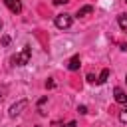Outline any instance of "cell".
Here are the masks:
<instances>
[{
  "label": "cell",
  "instance_id": "6da1fadb",
  "mask_svg": "<svg viewBox=\"0 0 127 127\" xmlns=\"http://www.w3.org/2000/svg\"><path fill=\"white\" fill-rule=\"evenodd\" d=\"M30 58H32V48H30V46H24L22 52L12 58V62H14L16 65H26V64H30Z\"/></svg>",
  "mask_w": 127,
  "mask_h": 127
},
{
  "label": "cell",
  "instance_id": "7a4b0ae2",
  "mask_svg": "<svg viewBox=\"0 0 127 127\" xmlns=\"http://www.w3.org/2000/svg\"><path fill=\"white\" fill-rule=\"evenodd\" d=\"M54 24H56L60 30H67V28L71 26V16H69V14H58V16L54 18Z\"/></svg>",
  "mask_w": 127,
  "mask_h": 127
},
{
  "label": "cell",
  "instance_id": "3957f363",
  "mask_svg": "<svg viewBox=\"0 0 127 127\" xmlns=\"http://www.w3.org/2000/svg\"><path fill=\"white\" fill-rule=\"evenodd\" d=\"M26 105H28V101H26V99H22V101L14 103V105L10 107V111H8V115H10V117H16V115H20V113H22V109H24Z\"/></svg>",
  "mask_w": 127,
  "mask_h": 127
},
{
  "label": "cell",
  "instance_id": "277c9868",
  "mask_svg": "<svg viewBox=\"0 0 127 127\" xmlns=\"http://www.w3.org/2000/svg\"><path fill=\"white\" fill-rule=\"evenodd\" d=\"M4 4L12 14H20L22 12V2L20 0H4Z\"/></svg>",
  "mask_w": 127,
  "mask_h": 127
},
{
  "label": "cell",
  "instance_id": "5b68a950",
  "mask_svg": "<svg viewBox=\"0 0 127 127\" xmlns=\"http://www.w3.org/2000/svg\"><path fill=\"white\" fill-rule=\"evenodd\" d=\"M113 97H115V101H117V103L127 105V93H125L121 87H113Z\"/></svg>",
  "mask_w": 127,
  "mask_h": 127
},
{
  "label": "cell",
  "instance_id": "8992f818",
  "mask_svg": "<svg viewBox=\"0 0 127 127\" xmlns=\"http://www.w3.org/2000/svg\"><path fill=\"white\" fill-rule=\"evenodd\" d=\"M79 65H81V60H79V56H73V58L67 62V69H69V71H75V69H79Z\"/></svg>",
  "mask_w": 127,
  "mask_h": 127
},
{
  "label": "cell",
  "instance_id": "52a82bcc",
  "mask_svg": "<svg viewBox=\"0 0 127 127\" xmlns=\"http://www.w3.org/2000/svg\"><path fill=\"white\" fill-rule=\"evenodd\" d=\"M117 22H119V26H121V30H123V32H127V14H119V18H117Z\"/></svg>",
  "mask_w": 127,
  "mask_h": 127
},
{
  "label": "cell",
  "instance_id": "ba28073f",
  "mask_svg": "<svg viewBox=\"0 0 127 127\" xmlns=\"http://www.w3.org/2000/svg\"><path fill=\"white\" fill-rule=\"evenodd\" d=\"M91 12H93V8H91V6H83V8H79V10H77V18L87 16V14H91Z\"/></svg>",
  "mask_w": 127,
  "mask_h": 127
},
{
  "label": "cell",
  "instance_id": "9c48e42d",
  "mask_svg": "<svg viewBox=\"0 0 127 127\" xmlns=\"http://www.w3.org/2000/svg\"><path fill=\"white\" fill-rule=\"evenodd\" d=\"M107 77H109V69L105 67V69H103V71L99 73V77H97L95 81H97V83H105V81H107Z\"/></svg>",
  "mask_w": 127,
  "mask_h": 127
},
{
  "label": "cell",
  "instance_id": "30bf717a",
  "mask_svg": "<svg viewBox=\"0 0 127 127\" xmlns=\"http://www.w3.org/2000/svg\"><path fill=\"white\" fill-rule=\"evenodd\" d=\"M119 121H121V123H127V105L119 111Z\"/></svg>",
  "mask_w": 127,
  "mask_h": 127
},
{
  "label": "cell",
  "instance_id": "8fae6325",
  "mask_svg": "<svg viewBox=\"0 0 127 127\" xmlns=\"http://www.w3.org/2000/svg\"><path fill=\"white\" fill-rule=\"evenodd\" d=\"M10 44V36H2V46H8Z\"/></svg>",
  "mask_w": 127,
  "mask_h": 127
},
{
  "label": "cell",
  "instance_id": "7c38bea8",
  "mask_svg": "<svg viewBox=\"0 0 127 127\" xmlns=\"http://www.w3.org/2000/svg\"><path fill=\"white\" fill-rule=\"evenodd\" d=\"M77 111H79L81 115H85V113H87V107H85V105H79V107H77Z\"/></svg>",
  "mask_w": 127,
  "mask_h": 127
},
{
  "label": "cell",
  "instance_id": "4fadbf2b",
  "mask_svg": "<svg viewBox=\"0 0 127 127\" xmlns=\"http://www.w3.org/2000/svg\"><path fill=\"white\" fill-rule=\"evenodd\" d=\"M87 81L93 83V81H95V75H93V73H87Z\"/></svg>",
  "mask_w": 127,
  "mask_h": 127
},
{
  "label": "cell",
  "instance_id": "5bb4252c",
  "mask_svg": "<svg viewBox=\"0 0 127 127\" xmlns=\"http://www.w3.org/2000/svg\"><path fill=\"white\" fill-rule=\"evenodd\" d=\"M67 2H69V0H54L56 6H60V4H67Z\"/></svg>",
  "mask_w": 127,
  "mask_h": 127
},
{
  "label": "cell",
  "instance_id": "9a60e30c",
  "mask_svg": "<svg viewBox=\"0 0 127 127\" xmlns=\"http://www.w3.org/2000/svg\"><path fill=\"white\" fill-rule=\"evenodd\" d=\"M0 30H2V20H0Z\"/></svg>",
  "mask_w": 127,
  "mask_h": 127
},
{
  "label": "cell",
  "instance_id": "2e32d148",
  "mask_svg": "<svg viewBox=\"0 0 127 127\" xmlns=\"http://www.w3.org/2000/svg\"><path fill=\"white\" fill-rule=\"evenodd\" d=\"M125 81H127V75H125Z\"/></svg>",
  "mask_w": 127,
  "mask_h": 127
},
{
  "label": "cell",
  "instance_id": "e0dca14e",
  "mask_svg": "<svg viewBox=\"0 0 127 127\" xmlns=\"http://www.w3.org/2000/svg\"><path fill=\"white\" fill-rule=\"evenodd\" d=\"M125 2H127V0H125Z\"/></svg>",
  "mask_w": 127,
  "mask_h": 127
}]
</instances>
